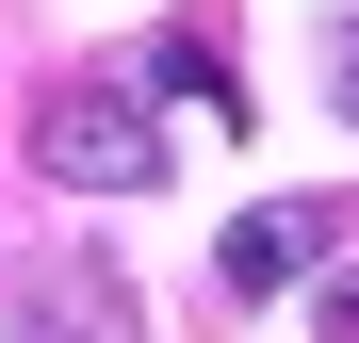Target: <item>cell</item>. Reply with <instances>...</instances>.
<instances>
[{"label": "cell", "mask_w": 359, "mask_h": 343, "mask_svg": "<svg viewBox=\"0 0 359 343\" xmlns=\"http://www.w3.org/2000/svg\"><path fill=\"white\" fill-rule=\"evenodd\" d=\"M33 163H49L66 196H147V180H163L147 82H49V98H33Z\"/></svg>", "instance_id": "6da1fadb"}, {"label": "cell", "mask_w": 359, "mask_h": 343, "mask_svg": "<svg viewBox=\"0 0 359 343\" xmlns=\"http://www.w3.org/2000/svg\"><path fill=\"white\" fill-rule=\"evenodd\" d=\"M343 246H359V213H343V196H262V213H229L212 295H229V311H262V295H294V278H327Z\"/></svg>", "instance_id": "7a4b0ae2"}, {"label": "cell", "mask_w": 359, "mask_h": 343, "mask_svg": "<svg viewBox=\"0 0 359 343\" xmlns=\"http://www.w3.org/2000/svg\"><path fill=\"white\" fill-rule=\"evenodd\" d=\"M147 82H163V98H196V114H229V131H245V82H229V49H212V33H163V49H147Z\"/></svg>", "instance_id": "3957f363"}, {"label": "cell", "mask_w": 359, "mask_h": 343, "mask_svg": "<svg viewBox=\"0 0 359 343\" xmlns=\"http://www.w3.org/2000/svg\"><path fill=\"white\" fill-rule=\"evenodd\" d=\"M311 295H327V343H359V262H327Z\"/></svg>", "instance_id": "277c9868"}, {"label": "cell", "mask_w": 359, "mask_h": 343, "mask_svg": "<svg viewBox=\"0 0 359 343\" xmlns=\"http://www.w3.org/2000/svg\"><path fill=\"white\" fill-rule=\"evenodd\" d=\"M327 98H343V114H359V17H343V33H327Z\"/></svg>", "instance_id": "5b68a950"}]
</instances>
